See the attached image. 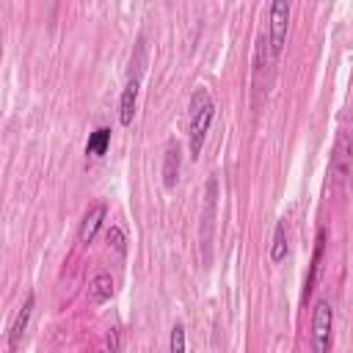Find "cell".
<instances>
[{
    "label": "cell",
    "instance_id": "1",
    "mask_svg": "<svg viewBox=\"0 0 353 353\" xmlns=\"http://www.w3.org/2000/svg\"><path fill=\"white\" fill-rule=\"evenodd\" d=\"M212 116H215L212 94H210V88L199 85L193 91V97H190V113H188V149H190V157L201 154V146H204L207 130L212 124Z\"/></svg>",
    "mask_w": 353,
    "mask_h": 353
},
{
    "label": "cell",
    "instance_id": "2",
    "mask_svg": "<svg viewBox=\"0 0 353 353\" xmlns=\"http://www.w3.org/2000/svg\"><path fill=\"white\" fill-rule=\"evenodd\" d=\"M334 342V309L328 301H317L312 314V353H331Z\"/></svg>",
    "mask_w": 353,
    "mask_h": 353
},
{
    "label": "cell",
    "instance_id": "3",
    "mask_svg": "<svg viewBox=\"0 0 353 353\" xmlns=\"http://www.w3.org/2000/svg\"><path fill=\"white\" fill-rule=\"evenodd\" d=\"M287 25H290V3L284 0H273L270 3V30H268V47L270 55L279 58L287 41Z\"/></svg>",
    "mask_w": 353,
    "mask_h": 353
},
{
    "label": "cell",
    "instance_id": "4",
    "mask_svg": "<svg viewBox=\"0 0 353 353\" xmlns=\"http://www.w3.org/2000/svg\"><path fill=\"white\" fill-rule=\"evenodd\" d=\"M331 174L336 176V182H345L350 174V138L345 130L336 135V146L331 154Z\"/></svg>",
    "mask_w": 353,
    "mask_h": 353
},
{
    "label": "cell",
    "instance_id": "5",
    "mask_svg": "<svg viewBox=\"0 0 353 353\" xmlns=\"http://www.w3.org/2000/svg\"><path fill=\"white\" fill-rule=\"evenodd\" d=\"M33 303H36V298H33V292H30V295L25 298V303L19 306V312H17L14 323H11V328H8V353H14L17 345L22 342V334H25V328H28V323H30V314H33Z\"/></svg>",
    "mask_w": 353,
    "mask_h": 353
},
{
    "label": "cell",
    "instance_id": "6",
    "mask_svg": "<svg viewBox=\"0 0 353 353\" xmlns=\"http://www.w3.org/2000/svg\"><path fill=\"white\" fill-rule=\"evenodd\" d=\"M105 212H108L105 201H97V204H91V207L85 210V215H83V221H80V229H77L80 243H91V240H94L97 229H99L102 221H105Z\"/></svg>",
    "mask_w": 353,
    "mask_h": 353
},
{
    "label": "cell",
    "instance_id": "7",
    "mask_svg": "<svg viewBox=\"0 0 353 353\" xmlns=\"http://www.w3.org/2000/svg\"><path fill=\"white\" fill-rule=\"evenodd\" d=\"M323 248H325V229H317V240H314V254H312V268L306 273V284H303V301L312 295L314 284H317V276H320V262H323Z\"/></svg>",
    "mask_w": 353,
    "mask_h": 353
},
{
    "label": "cell",
    "instance_id": "8",
    "mask_svg": "<svg viewBox=\"0 0 353 353\" xmlns=\"http://www.w3.org/2000/svg\"><path fill=\"white\" fill-rule=\"evenodd\" d=\"M135 102H138V77H130L124 91H121V99H119V121L127 127L135 116Z\"/></svg>",
    "mask_w": 353,
    "mask_h": 353
},
{
    "label": "cell",
    "instance_id": "9",
    "mask_svg": "<svg viewBox=\"0 0 353 353\" xmlns=\"http://www.w3.org/2000/svg\"><path fill=\"white\" fill-rule=\"evenodd\" d=\"M179 143L176 141H168L165 143V154H163V182L165 188H174L176 185V176H179Z\"/></svg>",
    "mask_w": 353,
    "mask_h": 353
},
{
    "label": "cell",
    "instance_id": "10",
    "mask_svg": "<svg viewBox=\"0 0 353 353\" xmlns=\"http://www.w3.org/2000/svg\"><path fill=\"white\" fill-rule=\"evenodd\" d=\"M110 295H113V279H110V273H97L88 281V298H91V303H105V301H110Z\"/></svg>",
    "mask_w": 353,
    "mask_h": 353
},
{
    "label": "cell",
    "instance_id": "11",
    "mask_svg": "<svg viewBox=\"0 0 353 353\" xmlns=\"http://www.w3.org/2000/svg\"><path fill=\"white\" fill-rule=\"evenodd\" d=\"M108 143H110V127H97V130L88 135L85 154H88V157H99V154L108 152Z\"/></svg>",
    "mask_w": 353,
    "mask_h": 353
},
{
    "label": "cell",
    "instance_id": "12",
    "mask_svg": "<svg viewBox=\"0 0 353 353\" xmlns=\"http://www.w3.org/2000/svg\"><path fill=\"white\" fill-rule=\"evenodd\" d=\"M287 256V221L281 218L276 223V232H273V245H270V259L273 262H281Z\"/></svg>",
    "mask_w": 353,
    "mask_h": 353
},
{
    "label": "cell",
    "instance_id": "13",
    "mask_svg": "<svg viewBox=\"0 0 353 353\" xmlns=\"http://www.w3.org/2000/svg\"><path fill=\"white\" fill-rule=\"evenodd\" d=\"M215 179L207 182V207H204V245H210V229H212V215H215Z\"/></svg>",
    "mask_w": 353,
    "mask_h": 353
},
{
    "label": "cell",
    "instance_id": "14",
    "mask_svg": "<svg viewBox=\"0 0 353 353\" xmlns=\"http://www.w3.org/2000/svg\"><path fill=\"white\" fill-rule=\"evenodd\" d=\"M168 353H185V325H182V323H174V328H171Z\"/></svg>",
    "mask_w": 353,
    "mask_h": 353
},
{
    "label": "cell",
    "instance_id": "15",
    "mask_svg": "<svg viewBox=\"0 0 353 353\" xmlns=\"http://www.w3.org/2000/svg\"><path fill=\"white\" fill-rule=\"evenodd\" d=\"M105 237H108V245H110V248H116L119 254H124V251H127V240H124L121 226H110Z\"/></svg>",
    "mask_w": 353,
    "mask_h": 353
},
{
    "label": "cell",
    "instance_id": "16",
    "mask_svg": "<svg viewBox=\"0 0 353 353\" xmlns=\"http://www.w3.org/2000/svg\"><path fill=\"white\" fill-rule=\"evenodd\" d=\"M97 353H108V350H105V347H99V350H97Z\"/></svg>",
    "mask_w": 353,
    "mask_h": 353
}]
</instances>
